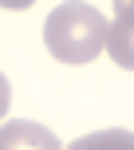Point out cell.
Wrapping results in <instances>:
<instances>
[{
	"mask_svg": "<svg viewBox=\"0 0 134 150\" xmlns=\"http://www.w3.org/2000/svg\"><path fill=\"white\" fill-rule=\"evenodd\" d=\"M106 16L83 0H67L44 20V44L59 63H91L106 52Z\"/></svg>",
	"mask_w": 134,
	"mask_h": 150,
	"instance_id": "1",
	"label": "cell"
},
{
	"mask_svg": "<svg viewBox=\"0 0 134 150\" xmlns=\"http://www.w3.org/2000/svg\"><path fill=\"white\" fill-rule=\"evenodd\" d=\"M106 52L122 71H134V12H114L106 32Z\"/></svg>",
	"mask_w": 134,
	"mask_h": 150,
	"instance_id": "2",
	"label": "cell"
},
{
	"mask_svg": "<svg viewBox=\"0 0 134 150\" xmlns=\"http://www.w3.org/2000/svg\"><path fill=\"white\" fill-rule=\"evenodd\" d=\"M4 146H39V150H55L59 138L47 127H36V122H12V127H0V150Z\"/></svg>",
	"mask_w": 134,
	"mask_h": 150,
	"instance_id": "3",
	"label": "cell"
},
{
	"mask_svg": "<svg viewBox=\"0 0 134 150\" xmlns=\"http://www.w3.org/2000/svg\"><path fill=\"white\" fill-rule=\"evenodd\" d=\"M114 142L134 150V138H130V134H122V130H111V134H91V138H83L79 146H114Z\"/></svg>",
	"mask_w": 134,
	"mask_h": 150,
	"instance_id": "4",
	"label": "cell"
},
{
	"mask_svg": "<svg viewBox=\"0 0 134 150\" xmlns=\"http://www.w3.org/2000/svg\"><path fill=\"white\" fill-rule=\"evenodd\" d=\"M8 103H12V87H8V79H4V75H0V119H4Z\"/></svg>",
	"mask_w": 134,
	"mask_h": 150,
	"instance_id": "5",
	"label": "cell"
},
{
	"mask_svg": "<svg viewBox=\"0 0 134 150\" xmlns=\"http://www.w3.org/2000/svg\"><path fill=\"white\" fill-rule=\"evenodd\" d=\"M36 0H0V8H8V12H24V8H32Z\"/></svg>",
	"mask_w": 134,
	"mask_h": 150,
	"instance_id": "6",
	"label": "cell"
},
{
	"mask_svg": "<svg viewBox=\"0 0 134 150\" xmlns=\"http://www.w3.org/2000/svg\"><path fill=\"white\" fill-rule=\"evenodd\" d=\"M114 12H134V0H114Z\"/></svg>",
	"mask_w": 134,
	"mask_h": 150,
	"instance_id": "7",
	"label": "cell"
}]
</instances>
